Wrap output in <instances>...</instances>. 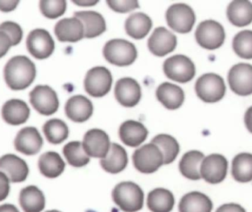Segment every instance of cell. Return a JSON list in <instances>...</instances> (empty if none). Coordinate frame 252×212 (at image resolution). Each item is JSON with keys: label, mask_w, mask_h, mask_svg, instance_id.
<instances>
[{"label": "cell", "mask_w": 252, "mask_h": 212, "mask_svg": "<svg viewBox=\"0 0 252 212\" xmlns=\"http://www.w3.org/2000/svg\"><path fill=\"white\" fill-rule=\"evenodd\" d=\"M4 75L6 84L11 90H23L33 82L36 69L33 62L26 56H15L4 66Z\"/></svg>", "instance_id": "1"}, {"label": "cell", "mask_w": 252, "mask_h": 212, "mask_svg": "<svg viewBox=\"0 0 252 212\" xmlns=\"http://www.w3.org/2000/svg\"><path fill=\"white\" fill-rule=\"evenodd\" d=\"M144 198L143 191L133 182L118 183L112 191L114 202L125 212H136L142 210Z\"/></svg>", "instance_id": "2"}, {"label": "cell", "mask_w": 252, "mask_h": 212, "mask_svg": "<svg viewBox=\"0 0 252 212\" xmlns=\"http://www.w3.org/2000/svg\"><path fill=\"white\" fill-rule=\"evenodd\" d=\"M103 56L112 64L129 66L137 58V50L132 43L126 40L113 39L106 43L103 48Z\"/></svg>", "instance_id": "3"}, {"label": "cell", "mask_w": 252, "mask_h": 212, "mask_svg": "<svg viewBox=\"0 0 252 212\" xmlns=\"http://www.w3.org/2000/svg\"><path fill=\"white\" fill-rule=\"evenodd\" d=\"M198 97L206 103H216L224 97L226 86L223 78L214 73L205 74L195 84Z\"/></svg>", "instance_id": "4"}, {"label": "cell", "mask_w": 252, "mask_h": 212, "mask_svg": "<svg viewBox=\"0 0 252 212\" xmlns=\"http://www.w3.org/2000/svg\"><path fill=\"white\" fill-rule=\"evenodd\" d=\"M135 168L142 173H155L164 164V158L159 148L153 143L147 144L133 152Z\"/></svg>", "instance_id": "5"}, {"label": "cell", "mask_w": 252, "mask_h": 212, "mask_svg": "<svg viewBox=\"0 0 252 212\" xmlns=\"http://www.w3.org/2000/svg\"><path fill=\"white\" fill-rule=\"evenodd\" d=\"M163 69L167 78L182 84L189 82L195 75L193 62L183 55H176L167 59Z\"/></svg>", "instance_id": "6"}, {"label": "cell", "mask_w": 252, "mask_h": 212, "mask_svg": "<svg viewBox=\"0 0 252 212\" xmlns=\"http://www.w3.org/2000/svg\"><path fill=\"white\" fill-rule=\"evenodd\" d=\"M197 42L203 48L216 50L224 42L225 31L223 26L214 20L201 22L195 31Z\"/></svg>", "instance_id": "7"}, {"label": "cell", "mask_w": 252, "mask_h": 212, "mask_svg": "<svg viewBox=\"0 0 252 212\" xmlns=\"http://www.w3.org/2000/svg\"><path fill=\"white\" fill-rule=\"evenodd\" d=\"M166 19L169 27L176 32L188 33L190 32L195 22L193 10L188 4H175L166 12Z\"/></svg>", "instance_id": "8"}, {"label": "cell", "mask_w": 252, "mask_h": 212, "mask_svg": "<svg viewBox=\"0 0 252 212\" xmlns=\"http://www.w3.org/2000/svg\"><path fill=\"white\" fill-rule=\"evenodd\" d=\"M112 85V74L109 69L103 66L90 69L84 81L86 91L94 97H102L107 94Z\"/></svg>", "instance_id": "9"}, {"label": "cell", "mask_w": 252, "mask_h": 212, "mask_svg": "<svg viewBox=\"0 0 252 212\" xmlns=\"http://www.w3.org/2000/svg\"><path fill=\"white\" fill-rule=\"evenodd\" d=\"M228 161L220 154H211L203 159L200 173L207 183L217 184L221 183L227 175Z\"/></svg>", "instance_id": "10"}, {"label": "cell", "mask_w": 252, "mask_h": 212, "mask_svg": "<svg viewBox=\"0 0 252 212\" xmlns=\"http://www.w3.org/2000/svg\"><path fill=\"white\" fill-rule=\"evenodd\" d=\"M30 101L33 108L42 115H52L59 109L57 94L48 86L35 87L30 93Z\"/></svg>", "instance_id": "11"}, {"label": "cell", "mask_w": 252, "mask_h": 212, "mask_svg": "<svg viewBox=\"0 0 252 212\" xmlns=\"http://www.w3.org/2000/svg\"><path fill=\"white\" fill-rule=\"evenodd\" d=\"M27 47L33 57L42 60L53 54L55 42L48 31L44 29H35L28 35Z\"/></svg>", "instance_id": "12"}, {"label": "cell", "mask_w": 252, "mask_h": 212, "mask_svg": "<svg viewBox=\"0 0 252 212\" xmlns=\"http://www.w3.org/2000/svg\"><path fill=\"white\" fill-rule=\"evenodd\" d=\"M228 81L231 90L241 96L252 94V66L249 63H238L230 69Z\"/></svg>", "instance_id": "13"}, {"label": "cell", "mask_w": 252, "mask_h": 212, "mask_svg": "<svg viewBox=\"0 0 252 212\" xmlns=\"http://www.w3.org/2000/svg\"><path fill=\"white\" fill-rule=\"evenodd\" d=\"M83 146L89 156L102 159L110 150V139L103 130L92 129L84 136Z\"/></svg>", "instance_id": "14"}, {"label": "cell", "mask_w": 252, "mask_h": 212, "mask_svg": "<svg viewBox=\"0 0 252 212\" xmlns=\"http://www.w3.org/2000/svg\"><path fill=\"white\" fill-rule=\"evenodd\" d=\"M148 49L158 57H163L172 53L177 45L176 35L167 30L165 28H157L148 39Z\"/></svg>", "instance_id": "15"}, {"label": "cell", "mask_w": 252, "mask_h": 212, "mask_svg": "<svg viewBox=\"0 0 252 212\" xmlns=\"http://www.w3.org/2000/svg\"><path fill=\"white\" fill-rule=\"evenodd\" d=\"M14 145L16 151L25 155H35L41 149L43 139L35 127H26L16 135Z\"/></svg>", "instance_id": "16"}, {"label": "cell", "mask_w": 252, "mask_h": 212, "mask_svg": "<svg viewBox=\"0 0 252 212\" xmlns=\"http://www.w3.org/2000/svg\"><path fill=\"white\" fill-rule=\"evenodd\" d=\"M0 171L4 173L11 183L25 182L29 173L28 164L13 154H7L0 158Z\"/></svg>", "instance_id": "17"}, {"label": "cell", "mask_w": 252, "mask_h": 212, "mask_svg": "<svg viewBox=\"0 0 252 212\" xmlns=\"http://www.w3.org/2000/svg\"><path fill=\"white\" fill-rule=\"evenodd\" d=\"M115 94L122 106L130 108L136 106L140 100V86L133 78H122L117 82Z\"/></svg>", "instance_id": "18"}, {"label": "cell", "mask_w": 252, "mask_h": 212, "mask_svg": "<svg viewBox=\"0 0 252 212\" xmlns=\"http://www.w3.org/2000/svg\"><path fill=\"white\" fill-rule=\"evenodd\" d=\"M55 33L62 42H77L84 38V25L76 17L66 18L56 24Z\"/></svg>", "instance_id": "19"}, {"label": "cell", "mask_w": 252, "mask_h": 212, "mask_svg": "<svg viewBox=\"0 0 252 212\" xmlns=\"http://www.w3.org/2000/svg\"><path fill=\"white\" fill-rule=\"evenodd\" d=\"M65 111L68 118L72 121L84 122L93 115V103L84 96H73L66 102Z\"/></svg>", "instance_id": "20"}, {"label": "cell", "mask_w": 252, "mask_h": 212, "mask_svg": "<svg viewBox=\"0 0 252 212\" xmlns=\"http://www.w3.org/2000/svg\"><path fill=\"white\" fill-rule=\"evenodd\" d=\"M146 127L139 121L127 120L120 127L121 141L127 146L136 148L145 142L148 136Z\"/></svg>", "instance_id": "21"}, {"label": "cell", "mask_w": 252, "mask_h": 212, "mask_svg": "<svg viewBox=\"0 0 252 212\" xmlns=\"http://www.w3.org/2000/svg\"><path fill=\"white\" fill-rule=\"evenodd\" d=\"M1 115L7 124L19 125L26 122L29 118L30 108L23 100L13 99L4 103Z\"/></svg>", "instance_id": "22"}, {"label": "cell", "mask_w": 252, "mask_h": 212, "mask_svg": "<svg viewBox=\"0 0 252 212\" xmlns=\"http://www.w3.org/2000/svg\"><path fill=\"white\" fill-rule=\"evenodd\" d=\"M75 17L82 22L85 38H95L106 30V25L104 18L97 12H76L75 13Z\"/></svg>", "instance_id": "23"}, {"label": "cell", "mask_w": 252, "mask_h": 212, "mask_svg": "<svg viewBox=\"0 0 252 212\" xmlns=\"http://www.w3.org/2000/svg\"><path fill=\"white\" fill-rule=\"evenodd\" d=\"M157 97L166 108L176 110L180 108L185 101L183 90L170 83H163L157 90Z\"/></svg>", "instance_id": "24"}, {"label": "cell", "mask_w": 252, "mask_h": 212, "mask_svg": "<svg viewBox=\"0 0 252 212\" xmlns=\"http://www.w3.org/2000/svg\"><path fill=\"white\" fill-rule=\"evenodd\" d=\"M127 164L126 150L117 143L111 144L107 155L100 160L102 168L107 173L117 174L125 170Z\"/></svg>", "instance_id": "25"}, {"label": "cell", "mask_w": 252, "mask_h": 212, "mask_svg": "<svg viewBox=\"0 0 252 212\" xmlns=\"http://www.w3.org/2000/svg\"><path fill=\"white\" fill-rule=\"evenodd\" d=\"M211 199L199 192H191L184 195L179 205V212H212Z\"/></svg>", "instance_id": "26"}, {"label": "cell", "mask_w": 252, "mask_h": 212, "mask_svg": "<svg viewBox=\"0 0 252 212\" xmlns=\"http://www.w3.org/2000/svg\"><path fill=\"white\" fill-rule=\"evenodd\" d=\"M19 204L25 212H41L45 207V197L35 186H28L21 190Z\"/></svg>", "instance_id": "27"}, {"label": "cell", "mask_w": 252, "mask_h": 212, "mask_svg": "<svg viewBox=\"0 0 252 212\" xmlns=\"http://www.w3.org/2000/svg\"><path fill=\"white\" fill-rule=\"evenodd\" d=\"M227 16L232 25L244 27L252 22V3L248 0H235L228 6Z\"/></svg>", "instance_id": "28"}, {"label": "cell", "mask_w": 252, "mask_h": 212, "mask_svg": "<svg viewBox=\"0 0 252 212\" xmlns=\"http://www.w3.org/2000/svg\"><path fill=\"white\" fill-rule=\"evenodd\" d=\"M204 158L202 152L198 151H191L186 152L179 163V170L182 176L192 181L201 179L200 168Z\"/></svg>", "instance_id": "29"}, {"label": "cell", "mask_w": 252, "mask_h": 212, "mask_svg": "<svg viewBox=\"0 0 252 212\" xmlns=\"http://www.w3.org/2000/svg\"><path fill=\"white\" fill-rule=\"evenodd\" d=\"M174 204V196L167 189L157 188L148 194L147 205L152 212H170Z\"/></svg>", "instance_id": "30"}, {"label": "cell", "mask_w": 252, "mask_h": 212, "mask_svg": "<svg viewBox=\"0 0 252 212\" xmlns=\"http://www.w3.org/2000/svg\"><path fill=\"white\" fill-rule=\"evenodd\" d=\"M125 27L127 35L135 39H142L151 30L152 21L145 13H135L127 18Z\"/></svg>", "instance_id": "31"}, {"label": "cell", "mask_w": 252, "mask_h": 212, "mask_svg": "<svg viewBox=\"0 0 252 212\" xmlns=\"http://www.w3.org/2000/svg\"><path fill=\"white\" fill-rule=\"evenodd\" d=\"M38 168L43 176L49 179H55L63 173L65 163L57 152H47L40 156Z\"/></svg>", "instance_id": "32"}, {"label": "cell", "mask_w": 252, "mask_h": 212, "mask_svg": "<svg viewBox=\"0 0 252 212\" xmlns=\"http://www.w3.org/2000/svg\"><path fill=\"white\" fill-rule=\"evenodd\" d=\"M232 175L239 183H249L252 181V154H238L232 161Z\"/></svg>", "instance_id": "33"}, {"label": "cell", "mask_w": 252, "mask_h": 212, "mask_svg": "<svg viewBox=\"0 0 252 212\" xmlns=\"http://www.w3.org/2000/svg\"><path fill=\"white\" fill-rule=\"evenodd\" d=\"M151 143L159 148L164 158V164H171L174 161L180 151L177 141L170 135H158L152 139Z\"/></svg>", "instance_id": "34"}, {"label": "cell", "mask_w": 252, "mask_h": 212, "mask_svg": "<svg viewBox=\"0 0 252 212\" xmlns=\"http://www.w3.org/2000/svg\"><path fill=\"white\" fill-rule=\"evenodd\" d=\"M43 131L48 142L53 145L62 143L69 135L66 123L59 119L48 120L43 126Z\"/></svg>", "instance_id": "35"}, {"label": "cell", "mask_w": 252, "mask_h": 212, "mask_svg": "<svg viewBox=\"0 0 252 212\" xmlns=\"http://www.w3.org/2000/svg\"><path fill=\"white\" fill-rule=\"evenodd\" d=\"M63 152L68 163L72 167H84L90 162V156L84 151L82 142L75 141L66 144Z\"/></svg>", "instance_id": "36"}, {"label": "cell", "mask_w": 252, "mask_h": 212, "mask_svg": "<svg viewBox=\"0 0 252 212\" xmlns=\"http://www.w3.org/2000/svg\"><path fill=\"white\" fill-rule=\"evenodd\" d=\"M232 45L238 56L243 59H252V31L244 30L237 34Z\"/></svg>", "instance_id": "37"}, {"label": "cell", "mask_w": 252, "mask_h": 212, "mask_svg": "<svg viewBox=\"0 0 252 212\" xmlns=\"http://www.w3.org/2000/svg\"><path fill=\"white\" fill-rule=\"evenodd\" d=\"M40 10L45 17L54 19L60 17L66 10L65 0H41Z\"/></svg>", "instance_id": "38"}, {"label": "cell", "mask_w": 252, "mask_h": 212, "mask_svg": "<svg viewBox=\"0 0 252 212\" xmlns=\"http://www.w3.org/2000/svg\"><path fill=\"white\" fill-rule=\"evenodd\" d=\"M0 31L5 32L11 41L12 46L17 45L22 41L23 31L17 23L13 22H4L0 25Z\"/></svg>", "instance_id": "39"}, {"label": "cell", "mask_w": 252, "mask_h": 212, "mask_svg": "<svg viewBox=\"0 0 252 212\" xmlns=\"http://www.w3.org/2000/svg\"><path fill=\"white\" fill-rule=\"evenodd\" d=\"M109 7L118 13H127L139 7L136 0H108Z\"/></svg>", "instance_id": "40"}, {"label": "cell", "mask_w": 252, "mask_h": 212, "mask_svg": "<svg viewBox=\"0 0 252 212\" xmlns=\"http://www.w3.org/2000/svg\"><path fill=\"white\" fill-rule=\"evenodd\" d=\"M10 192V181L5 174L0 171V201L7 198Z\"/></svg>", "instance_id": "41"}, {"label": "cell", "mask_w": 252, "mask_h": 212, "mask_svg": "<svg viewBox=\"0 0 252 212\" xmlns=\"http://www.w3.org/2000/svg\"><path fill=\"white\" fill-rule=\"evenodd\" d=\"M11 46V41L8 35L5 32L0 31V59L5 56Z\"/></svg>", "instance_id": "42"}, {"label": "cell", "mask_w": 252, "mask_h": 212, "mask_svg": "<svg viewBox=\"0 0 252 212\" xmlns=\"http://www.w3.org/2000/svg\"><path fill=\"white\" fill-rule=\"evenodd\" d=\"M216 212H247L244 207L237 204H226L220 206Z\"/></svg>", "instance_id": "43"}, {"label": "cell", "mask_w": 252, "mask_h": 212, "mask_svg": "<svg viewBox=\"0 0 252 212\" xmlns=\"http://www.w3.org/2000/svg\"><path fill=\"white\" fill-rule=\"evenodd\" d=\"M19 1H0V10L10 12L14 10L19 4Z\"/></svg>", "instance_id": "44"}, {"label": "cell", "mask_w": 252, "mask_h": 212, "mask_svg": "<svg viewBox=\"0 0 252 212\" xmlns=\"http://www.w3.org/2000/svg\"><path fill=\"white\" fill-rule=\"evenodd\" d=\"M245 124L249 131L252 133V106L250 107L245 114Z\"/></svg>", "instance_id": "45"}, {"label": "cell", "mask_w": 252, "mask_h": 212, "mask_svg": "<svg viewBox=\"0 0 252 212\" xmlns=\"http://www.w3.org/2000/svg\"><path fill=\"white\" fill-rule=\"evenodd\" d=\"M73 1L77 5L82 6V7H89V6H94V4L98 3V0H74Z\"/></svg>", "instance_id": "46"}, {"label": "cell", "mask_w": 252, "mask_h": 212, "mask_svg": "<svg viewBox=\"0 0 252 212\" xmlns=\"http://www.w3.org/2000/svg\"><path fill=\"white\" fill-rule=\"evenodd\" d=\"M0 212H19V211L14 205L7 204L0 206Z\"/></svg>", "instance_id": "47"}, {"label": "cell", "mask_w": 252, "mask_h": 212, "mask_svg": "<svg viewBox=\"0 0 252 212\" xmlns=\"http://www.w3.org/2000/svg\"><path fill=\"white\" fill-rule=\"evenodd\" d=\"M46 212H61L57 211V210H51V211H47Z\"/></svg>", "instance_id": "48"}]
</instances>
